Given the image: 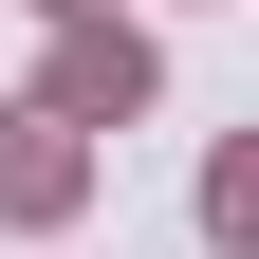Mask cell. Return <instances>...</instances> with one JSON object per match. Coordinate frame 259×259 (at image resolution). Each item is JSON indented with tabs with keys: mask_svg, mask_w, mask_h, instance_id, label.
I'll list each match as a JSON object with an SVG mask.
<instances>
[]
</instances>
